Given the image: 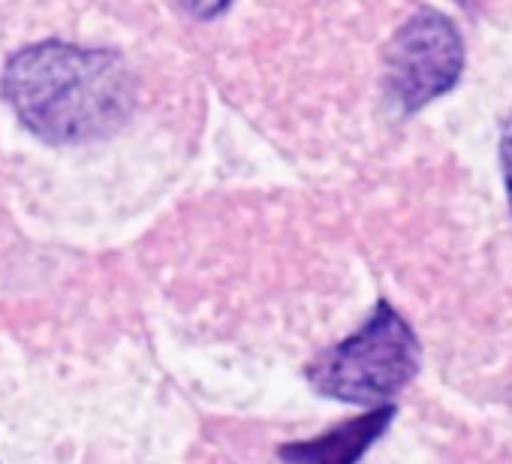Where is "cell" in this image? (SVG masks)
<instances>
[{
  "mask_svg": "<svg viewBox=\"0 0 512 464\" xmlns=\"http://www.w3.org/2000/svg\"><path fill=\"white\" fill-rule=\"evenodd\" d=\"M178 4L196 19H214L232 4V0H178Z\"/></svg>",
  "mask_w": 512,
  "mask_h": 464,
  "instance_id": "cell-6",
  "label": "cell"
},
{
  "mask_svg": "<svg viewBox=\"0 0 512 464\" xmlns=\"http://www.w3.org/2000/svg\"><path fill=\"white\" fill-rule=\"evenodd\" d=\"M4 97L34 136L79 145L112 136L130 118L136 82L109 49L46 40L10 58Z\"/></svg>",
  "mask_w": 512,
  "mask_h": 464,
  "instance_id": "cell-1",
  "label": "cell"
},
{
  "mask_svg": "<svg viewBox=\"0 0 512 464\" xmlns=\"http://www.w3.org/2000/svg\"><path fill=\"white\" fill-rule=\"evenodd\" d=\"M500 169H503L509 211H512V118H506L503 121V130H500Z\"/></svg>",
  "mask_w": 512,
  "mask_h": 464,
  "instance_id": "cell-5",
  "label": "cell"
},
{
  "mask_svg": "<svg viewBox=\"0 0 512 464\" xmlns=\"http://www.w3.org/2000/svg\"><path fill=\"white\" fill-rule=\"evenodd\" d=\"M416 371V332L389 302H377L374 314L356 335L329 347L308 365V383L314 392L335 401L377 404L398 395Z\"/></svg>",
  "mask_w": 512,
  "mask_h": 464,
  "instance_id": "cell-2",
  "label": "cell"
},
{
  "mask_svg": "<svg viewBox=\"0 0 512 464\" xmlns=\"http://www.w3.org/2000/svg\"><path fill=\"white\" fill-rule=\"evenodd\" d=\"M392 419H395V404H383L344 425H335L320 437L284 443L278 455L284 464H359L362 455L386 434Z\"/></svg>",
  "mask_w": 512,
  "mask_h": 464,
  "instance_id": "cell-4",
  "label": "cell"
},
{
  "mask_svg": "<svg viewBox=\"0 0 512 464\" xmlns=\"http://www.w3.org/2000/svg\"><path fill=\"white\" fill-rule=\"evenodd\" d=\"M464 70V40L437 10H419L395 34L386 55V85L401 112H419L455 88Z\"/></svg>",
  "mask_w": 512,
  "mask_h": 464,
  "instance_id": "cell-3",
  "label": "cell"
}]
</instances>
